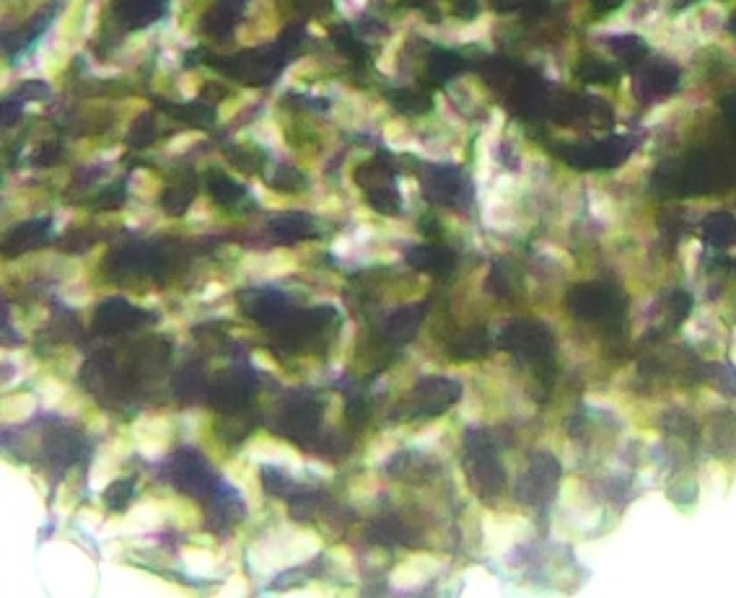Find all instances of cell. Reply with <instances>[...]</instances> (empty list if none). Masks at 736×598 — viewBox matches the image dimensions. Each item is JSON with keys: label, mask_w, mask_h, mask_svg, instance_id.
Masks as SVG:
<instances>
[{"label": "cell", "mask_w": 736, "mask_h": 598, "mask_svg": "<svg viewBox=\"0 0 736 598\" xmlns=\"http://www.w3.org/2000/svg\"><path fill=\"white\" fill-rule=\"evenodd\" d=\"M106 428V414L94 412V417L88 420V430H104Z\"/></svg>", "instance_id": "obj_14"}, {"label": "cell", "mask_w": 736, "mask_h": 598, "mask_svg": "<svg viewBox=\"0 0 736 598\" xmlns=\"http://www.w3.org/2000/svg\"><path fill=\"white\" fill-rule=\"evenodd\" d=\"M3 423H24L29 414L34 412L36 399L31 391H21V394H6L3 396Z\"/></svg>", "instance_id": "obj_9"}, {"label": "cell", "mask_w": 736, "mask_h": 598, "mask_svg": "<svg viewBox=\"0 0 736 598\" xmlns=\"http://www.w3.org/2000/svg\"><path fill=\"white\" fill-rule=\"evenodd\" d=\"M34 394H39V399H42V404L47 407V409H60L62 402H65L68 394H71V388L65 386L60 379L47 376V379H42L39 384H36Z\"/></svg>", "instance_id": "obj_10"}, {"label": "cell", "mask_w": 736, "mask_h": 598, "mask_svg": "<svg viewBox=\"0 0 736 598\" xmlns=\"http://www.w3.org/2000/svg\"><path fill=\"white\" fill-rule=\"evenodd\" d=\"M319 549H322V541L316 534H311L306 528L285 526L264 541H257L249 549V562L260 572H278L290 567V564L306 562Z\"/></svg>", "instance_id": "obj_1"}, {"label": "cell", "mask_w": 736, "mask_h": 598, "mask_svg": "<svg viewBox=\"0 0 736 598\" xmlns=\"http://www.w3.org/2000/svg\"><path fill=\"white\" fill-rule=\"evenodd\" d=\"M164 505H167V516L169 518H174V523L179 528L192 531V528L200 526L202 513L190 497H169V500H164Z\"/></svg>", "instance_id": "obj_8"}, {"label": "cell", "mask_w": 736, "mask_h": 598, "mask_svg": "<svg viewBox=\"0 0 736 598\" xmlns=\"http://www.w3.org/2000/svg\"><path fill=\"white\" fill-rule=\"evenodd\" d=\"M252 360H255V365H257L260 370H270V373H278V370H281V365L275 363V358H272V355H270L267 350L255 352V358H252Z\"/></svg>", "instance_id": "obj_13"}, {"label": "cell", "mask_w": 736, "mask_h": 598, "mask_svg": "<svg viewBox=\"0 0 736 598\" xmlns=\"http://www.w3.org/2000/svg\"><path fill=\"white\" fill-rule=\"evenodd\" d=\"M223 474L228 476V482L236 484L241 495H244L246 505L257 511V505L262 502V484H260V476H257V469L246 461V458H234L223 467Z\"/></svg>", "instance_id": "obj_6"}, {"label": "cell", "mask_w": 736, "mask_h": 598, "mask_svg": "<svg viewBox=\"0 0 736 598\" xmlns=\"http://www.w3.org/2000/svg\"><path fill=\"white\" fill-rule=\"evenodd\" d=\"M441 567H444V560H441V557L412 555L395 567L392 583H395L397 588H410V585H418V583H423L425 578H430V575H436Z\"/></svg>", "instance_id": "obj_5"}, {"label": "cell", "mask_w": 736, "mask_h": 598, "mask_svg": "<svg viewBox=\"0 0 736 598\" xmlns=\"http://www.w3.org/2000/svg\"><path fill=\"white\" fill-rule=\"evenodd\" d=\"M132 446L146 458H161L171 446V420L164 414H143L132 423Z\"/></svg>", "instance_id": "obj_2"}, {"label": "cell", "mask_w": 736, "mask_h": 598, "mask_svg": "<svg viewBox=\"0 0 736 598\" xmlns=\"http://www.w3.org/2000/svg\"><path fill=\"white\" fill-rule=\"evenodd\" d=\"M179 560H182L184 570L197 578H211L218 570V557L205 546H184L179 552Z\"/></svg>", "instance_id": "obj_7"}, {"label": "cell", "mask_w": 736, "mask_h": 598, "mask_svg": "<svg viewBox=\"0 0 736 598\" xmlns=\"http://www.w3.org/2000/svg\"><path fill=\"white\" fill-rule=\"evenodd\" d=\"M246 456L260 458V461H270V464H283L288 469L304 467V458L296 449H290L288 443L272 438V435H257L246 443Z\"/></svg>", "instance_id": "obj_4"}, {"label": "cell", "mask_w": 736, "mask_h": 598, "mask_svg": "<svg viewBox=\"0 0 736 598\" xmlns=\"http://www.w3.org/2000/svg\"><path fill=\"white\" fill-rule=\"evenodd\" d=\"M132 449H135V446L125 443L122 438L106 440L104 446L97 451L94 464H91V476H88L91 490H97V493L106 490V484L112 482V479H117V474H120V467H122L125 458L130 456Z\"/></svg>", "instance_id": "obj_3"}, {"label": "cell", "mask_w": 736, "mask_h": 598, "mask_svg": "<svg viewBox=\"0 0 736 598\" xmlns=\"http://www.w3.org/2000/svg\"><path fill=\"white\" fill-rule=\"evenodd\" d=\"M392 451H395V440L389 438V435H386V443H384V438H378L376 446L368 451V464H376V461H381V458L389 456Z\"/></svg>", "instance_id": "obj_11"}, {"label": "cell", "mask_w": 736, "mask_h": 598, "mask_svg": "<svg viewBox=\"0 0 736 598\" xmlns=\"http://www.w3.org/2000/svg\"><path fill=\"white\" fill-rule=\"evenodd\" d=\"M78 523L88 531H94V528L104 526V516L94 508H83V511H78Z\"/></svg>", "instance_id": "obj_12"}]
</instances>
